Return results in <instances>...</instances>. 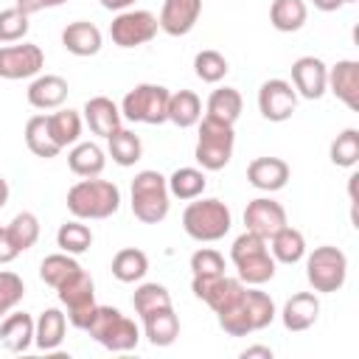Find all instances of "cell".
<instances>
[{
    "mask_svg": "<svg viewBox=\"0 0 359 359\" xmlns=\"http://www.w3.org/2000/svg\"><path fill=\"white\" fill-rule=\"evenodd\" d=\"M121 208V191L109 180L84 177L67 191V210L87 222V219H109Z\"/></svg>",
    "mask_w": 359,
    "mask_h": 359,
    "instance_id": "cell-1",
    "label": "cell"
},
{
    "mask_svg": "<svg viewBox=\"0 0 359 359\" xmlns=\"http://www.w3.org/2000/svg\"><path fill=\"white\" fill-rule=\"evenodd\" d=\"M233 213L222 199H191V205L182 213V230L194 241H219L230 233Z\"/></svg>",
    "mask_w": 359,
    "mask_h": 359,
    "instance_id": "cell-2",
    "label": "cell"
},
{
    "mask_svg": "<svg viewBox=\"0 0 359 359\" xmlns=\"http://www.w3.org/2000/svg\"><path fill=\"white\" fill-rule=\"evenodd\" d=\"M171 208V194L168 182L160 171H137L132 180V213L143 224H160L168 216Z\"/></svg>",
    "mask_w": 359,
    "mask_h": 359,
    "instance_id": "cell-3",
    "label": "cell"
},
{
    "mask_svg": "<svg viewBox=\"0 0 359 359\" xmlns=\"http://www.w3.org/2000/svg\"><path fill=\"white\" fill-rule=\"evenodd\" d=\"M233 146H236L233 123H222L208 115L199 118V140L194 157L202 165V171H222L233 157Z\"/></svg>",
    "mask_w": 359,
    "mask_h": 359,
    "instance_id": "cell-4",
    "label": "cell"
},
{
    "mask_svg": "<svg viewBox=\"0 0 359 359\" xmlns=\"http://www.w3.org/2000/svg\"><path fill=\"white\" fill-rule=\"evenodd\" d=\"M168 87L163 84H137L121 101V115L132 123L160 126L168 121Z\"/></svg>",
    "mask_w": 359,
    "mask_h": 359,
    "instance_id": "cell-5",
    "label": "cell"
},
{
    "mask_svg": "<svg viewBox=\"0 0 359 359\" xmlns=\"http://www.w3.org/2000/svg\"><path fill=\"white\" fill-rule=\"evenodd\" d=\"M306 278L311 283L314 292H323V294H331V292H339L345 286V278H348V258L339 247H317L309 258H306Z\"/></svg>",
    "mask_w": 359,
    "mask_h": 359,
    "instance_id": "cell-6",
    "label": "cell"
},
{
    "mask_svg": "<svg viewBox=\"0 0 359 359\" xmlns=\"http://www.w3.org/2000/svg\"><path fill=\"white\" fill-rule=\"evenodd\" d=\"M56 294H59V300H62V306L67 309V320H70V325H76V328H87V323L93 320V311H95V286H93V278L84 272V269H79V272H73L59 289H56Z\"/></svg>",
    "mask_w": 359,
    "mask_h": 359,
    "instance_id": "cell-7",
    "label": "cell"
},
{
    "mask_svg": "<svg viewBox=\"0 0 359 359\" xmlns=\"http://www.w3.org/2000/svg\"><path fill=\"white\" fill-rule=\"evenodd\" d=\"M157 17L146 8H126L118 11V17L109 22V36L118 48H137L157 36Z\"/></svg>",
    "mask_w": 359,
    "mask_h": 359,
    "instance_id": "cell-8",
    "label": "cell"
},
{
    "mask_svg": "<svg viewBox=\"0 0 359 359\" xmlns=\"http://www.w3.org/2000/svg\"><path fill=\"white\" fill-rule=\"evenodd\" d=\"M42 67H45V53L34 42L0 48V79H8V81L31 79V76H39Z\"/></svg>",
    "mask_w": 359,
    "mask_h": 359,
    "instance_id": "cell-9",
    "label": "cell"
},
{
    "mask_svg": "<svg viewBox=\"0 0 359 359\" xmlns=\"http://www.w3.org/2000/svg\"><path fill=\"white\" fill-rule=\"evenodd\" d=\"M294 107H297V93H294V87L286 79H269V81L261 84V90H258V109H261V115L266 121L283 123V121L292 118Z\"/></svg>",
    "mask_w": 359,
    "mask_h": 359,
    "instance_id": "cell-10",
    "label": "cell"
},
{
    "mask_svg": "<svg viewBox=\"0 0 359 359\" xmlns=\"http://www.w3.org/2000/svg\"><path fill=\"white\" fill-rule=\"evenodd\" d=\"M292 87L297 95L317 101L328 90V65L317 56H300L292 62Z\"/></svg>",
    "mask_w": 359,
    "mask_h": 359,
    "instance_id": "cell-11",
    "label": "cell"
},
{
    "mask_svg": "<svg viewBox=\"0 0 359 359\" xmlns=\"http://www.w3.org/2000/svg\"><path fill=\"white\" fill-rule=\"evenodd\" d=\"M244 224H247L250 233H255V236H261V238L269 241L289 222H286V210H283L280 202H275L269 196H258V199L247 202V208H244Z\"/></svg>",
    "mask_w": 359,
    "mask_h": 359,
    "instance_id": "cell-12",
    "label": "cell"
},
{
    "mask_svg": "<svg viewBox=\"0 0 359 359\" xmlns=\"http://www.w3.org/2000/svg\"><path fill=\"white\" fill-rule=\"evenodd\" d=\"M199 14H202V0H163L157 22L160 31H165L168 36H185L194 31Z\"/></svg>",
    "mask_w": 359,
    "mask_h": 359,
    "instance_id": "cell-13",
    "label": "cell"
},
{
    "mask_svg": "<svg viewBox=\"0 0 359 359\" xmlns=\"http://www.w3.org/2000/svg\"><path fill=\"white\" fill-rule=\"evenodd\" d=\"M328 90L348 107L359 109V62L342 59L334 67H328Z\"/></svg>",
    "mask_w": 359,
    "mask_h": 359,
    "instance_id": "cell-14",
    "label": "cell"
},
{
    "mask_svg": "<svg viewBox=\"0 0 359 359\" xmlns=\"http://www.w3.org/2000/svg\"><path fill=\"white\" fill-rule=\"evenodd\" d=\"M247 180L258 191H280L289 182V163L280 157H255L247 165Z\"/></svg>",
    "mask_w": 359,
    "mask_h": 359,
    "instance_id": "cell-15",
    "label": "cell"
},
{
    "mask_svg": "<svg viewBox=\"0 0 359 359\" xmlns=\"http://www.w3.org/2000/svg\"><path fill=\"white\" fill-rule=\"evenodd\" d=\"M320 317V300L314 292H297L283 303L280 320L286 331H306L317 323Z\"/></svg>",
    "mask_w": 359,
    "mask_h": 359,
    "instance_id": "cell-16",
    "label": "cell"
},
{
    "mask_svg": "<svg viewBox=\"0 0 359 359\" xmlns=\"http://www.w3.org/2000/svg\"><path fill=\"white\" fill-rule=\"evenodd\" d=\"M84 121L90 126L93 135H101V137H109L115 129H121V107L107 98V95H95V98H87L84 104Z\"/></svg>",
    "mask_w": 359,
    "mask_h": 359,
    "instance_id": "cell-17",
    "label": "cell"
},
{
    "mask_svg": "<svg viewBox=\"0 0 359 359\" xmlns=\"http://www.w3.org/2000/svg\"><path fill=\"white\" fill-rule=\"evenodd\" d=\"M143 334L154 348H168L180 337V317L174 314V306L157 309L143 314Z\"/></svg>",
    "mask_w": 359,
    "mask_h": 359,
    "instance_id": "cell-18",
    "label": "cell"
},
{
    "mask_svg": "<svg viewBox=\"0 0 359 359\" xmlns=\"http://www.w3.org/2000/svg\"><path fill=\"white\" fill-rule=\"evenodd\" d=\"M101 42H104V36H101L98 25L87 22V20H76L62 31V45L73 56H95L101 50Z\"/></svg>",
    "mask_w": 359,
    "mask_h": 359,
    "instance_id": "cell-19",
    "label": "cell"
},
{
    "mask_svg": "<svg viewBox=\"0 0 359 359\" xmlns=\"http://www.w3.org/2000/svg\"><path fill=\"white\" fill-rule=\"evenodd\" d=\"M65 101H67V81L62 76L45 73L28 84V104L34 109H59Z\"/></svg>",
    "mask_w": 359,
    "mask_h": 359,
    "instance_id": "cell-20",
    "label": "cell"
},
{
    "mask_svg": "<svg viewBox=\"0 0 359 359\" xmlns=\"http://www.w3.org/2000/svg\"><path fill=\"white\" fill-rule=\"evenodd\" d=\"M0 345L11 353H22L34 345V320L25 311L6 314L0 323Z\"/></svg>",
    "mask_w": 359,
    "mask_h": 359,
    "instance_id": "cell-21",
    "label": "cell"
},
{
    "mask_svg": "<svg viewBox=\"0 0 359 359\" xmlns=\"http://www.w3.org/2000/svg\"><path fill=\"white\" fill-rule=\"evenodd\" d=\"M67 317L59 309H45L34 323V342L39 351H56L65 339Z\"/></svg>",
    "mask_w": 359,
    "mask_h": 359,
    "instance_id": "cell-22",
    "label": "cell"
},
{
    "mask_svg": "<svg viewBox=\"0 0 359 359\" xmlns=\"http://www.w3.org/2000/svg\"><path fill=\"white\" fill-rule=\"evenodd\" d=\"M236 264V272H238V280L244 286H261L266 280L275 278V258L269 255V250H261V252H252V255H244Z\"/></svg>",
    "mask_w": 359,
    "mask_h": 359,
    "instance_id": "cell-23",
    "label": "cell"
},
{
    "mask_svg": "<svg viewBox=\"0 0 359 359\" xmlns=\"http://www.w3.org/2000/svg\"><path fill=\"white\" fill-rule=\"evenodd\" d=\"M95 342H98V345H104L107 351L123 353V351L137 348V342H140V328L135 325V320H129V317L118 314V317L109 323V328H107Z\"/></svg>",
    "mask_w": 359,
    "mask_h": 359,
    "instance_id": "cell-24",
    "label": "cell"
},
{
    "mask_svg": "<svg viewBox=\"0 0 359 359\" xmlns=\"http://www.w3.org/2000/svg\"><path fill=\"white\" fill-rule=\"evenodd\" d=\"M67 165L76 177H98L107 165L104 149L98 143H73L70 154H67Z\"/></svg>",
    "mask_w": 359,
    "mask_h": 359,
    "instance_id": "cell-25",
    "label": "cell"
},
{
    "mask_svg": "<svg viewBox=\"0 0 359 359\" xmlns=\"http://www.w3.org/2000/svg\"><path fill=\"white\" fill-rule=\"evenodd\" d=\"M202 118V101L194 90H180L168 95V121L180 129L196 126Z\"/></svg>",
    "mask_w": 359,
    "mask_h": 359,
    "instance_id": "cell-26",
    "label": "cell"
},
{
    "mask_svg": "<svg viewBox=\"0 0 359 359\" xmlns=\"http://www.w3.org/2000/svg\"><path fill=\"white\" fill-rule=\"evenodd\" d=\"M109 269H112V275H115L121 283H137V280H143V275L149 272V258H146V252L137 250V247H123V250L115 252Z\"/></svg>",
    "mask_w": 359,
    "mask_h": 359,
    "instance_id": "cell-27",
    "label": "cell"
},
{
    "mask_svg": "<svg viewBox=\"0 0 359 359\" xmlns=\"http://www.w3.org/2000/svg\"><path fill=\"white\" fill-rule=\"evenodd\" d=\"M306 17H309L306 0H272L269 6V22L275 31H283V34L300 31Z\"/></svg>",
    "mask_w": 359,
    "mask_h": 359,
    "instance_id": "cell-28",
    "label": "cell"
},
{
    "mask_svg": "<svg viewBox=\"0 0 359 359\" xmlns=\"http://www.w3.org/2000/svg\"><path fill=\"white\" fill-rule=\"evenodd\" d=\"M25 146L31 149V154H36L42 160H50V157H56L62 151L59 143L53 140L50 129H48V115L28 118V123H25Z\"/></svg>",
    "mask_w": 359,
    "mask_h": 359,
    "instance_id": "cell-29",
    "label": "cell"
},
{
    "mask_svg": "<svg viewBox=\"0 0 359 359\" xmlns=\"http://www.w3.org/2000/svg\"><path fill=\"white\" fill-rule=\"evenodd\" d=\"M107 151H109V157L118 163V165H123V168H129V165H135L140 157H143V143H140V137L132 132V129H115L109 137H107Z\"/></svg>",
    "mask_w": 359,
    "mask_h": 359,
    "instance_id": "cell-30",
    "label": "cell"
},
{
    "mask_svg": "<svg viewBox=\"0 0 359 359\" xmlns=\"http://www.w3.org/2000/svg\"><path fill=\"white\" fill-rule=\"evenodd\" d=\"M168 182V194L174 199H182V202H191L196 196H202L208 180H205V171L202 168H191V165H182L177 168L171 177H165Z\"/></svg>",
    "mask_w": 359,
    "mask_h": 359,
    "instance_id": "cell-31",
    "label": "cell"
},
{
    "mask_svg": "<svg viewBox=\"0 0 359 359\" xmlns=\"http://www.w3.org/2000/svg\"><path fill=\"white\" fill-rule=\"evenodd\" d=\"M244 109V101H241V93L236 87H219L210 93L208 98V118H216L222 123H236L238 115Z\"/></svg>",
    "mask_w": 359,
    "mask_h": 359,
    "instance_id": "cell-32",
    "label": "cell"
},
{
    "mask_svg": "<svg viewBox=\"0 0 359 359\" xmlns=\"http://www.w3.org/2000/svg\"><path fill=\"white\" fill-rule=\"evenodd\" d=\"M269 250H272V258L280 261V264H297L303 255H306V238L300 230L294 227H280L272 238H269Z\"/></svg>",
    "mask_w": 359,
    "mask_h": 359,
    "instance_id": "cell-33",
    "label": "cell"
},
{
    "mask_svg": "<svg viewBox=\"0 0 359 359\" xmlns=\"http://www.w3.org/2000/svg\"><path fill=\"white\" fill-rule=\"evenodd\" d=\"M48 129L53 135V140L59 143V149H67L73 143H79L81 137V115L76 109H59L48 115Z\"/></svg>",
    "mask_w": 359,
    "mask_h": 359,
    "instance_id": "cell-34",
    "label": "cell"
},
{
    "mask_svg": "<svg viewBox=\"0 0 359 359\" xmlns=\"http://www.w3.org/2000/svg\"><path fill=\"white\" fill-rule=\"evenodd\" d=\"M56 244L62 252H70V255H81L93 247V230L81 222V219H73V222H65L59 230H56Z\"/></svg>",
    "mask_w": 359,
    "mask_h": 359,
    "instance_id": "cell-35",
    "label": "cell"
},
{
    "mask_svg": "<svg viewBox=\"0 0 359 359\" xmlns=\"http://www.w3.org/2000/svg\"><path fill=\"white\" fill-rule=\"evenodd\" d=\"M79 269H81V264L70 252H53V255H45V261L39 264V278H42V283L59 289Z\"/></svg>",
    "mask_w": 359,
    "mask_h": 359,
    "instance_id": "cell-36",
    "label": "cell"
},
{
    "mask_svg": "<svg viewBox=\"0 0 359 359\" xmlns=\"http://www.w3.org/2000/svg\"><path fill=\"white\" fill-rule=\"evenodd\" d=\"M244 309H247V317H250V323H252V331H261V328H266L272 320H275V300L266 294V292H261V289H244Z\"/></svg>",
    "mask_w": 359,
    "mask_h": 359,
    "instance_id": "cell-37",
    "label": "cell"
},
{
    "mask_svg": "<svg viewBox=\"0 0 359 359\" xmlns=\"http://www.w3.org/2000/svg\"><path fill=\"white\" fill-rule=\"evenodd\" d=\"M6 230H8L11 241H14V247H17L20 252H25V250H31V247L36 244V238H39V219H36L31 210H22V213H17V216L6 224Z\"/></svg>",
    "mask_w": 359,
    "mask_h": 359,
    "instance_id": "cell-38",
    "label": "cell"
},
{
    "mask_svg": "<svg viewBox=\"0 0 359 359\" xmlns=\"http://www.w3.org/2000/svg\"><path fill=\"white\" fill-rule=\"evenodd\" d=\"M132 306L143 317L149 311H157V309L171 306V294H168V289L163 283H140L135 289V294H132Z\"/></svg>",
    "mask_w": 359,
    "mask_h": 359,
    "instance_id": "cell-39",
    "label": "cell"
},
{
    "mask_svg": "<svg viewBox=\"0 0 359 359\" xmlns=\"http://www.w3.org/2000/svg\"><path fill=\"white\" fill-rule=\"evenodd\" d=\"M227 70H230V65H227V59L219 53V50H199L196 56H194V73L205 81V84H216V81H222L224 76H227Z\"/></svg>",
    "mask_w": 359,
    "mask_h": 359,
    "instance_id": "cell-40",
    "label": "cell"
},
{
    "mask_svg": "<svg viewBox=\"0 0 359 359\" xmlns=\"http://www.w3.org/2000/svg\"><path fill=\"white\" fill-rule=\"evenodd\" d=\"M331 163L339 168H353L359 163V129H345L331 143Z\"/></svg>",
    "mask_w": 359,
    "mask_h": 359,
    "instance_id": "cell-41",
    "label": "cell"
},
{
    "mask_svg": "<svg viewBox=\"0 0 359 359\" xmlns=\"http://www.w3.org/2000/svg\"><path fill=\"white\" fill-rule=\"evenodd\" d=\"M22 294H25V283H22V278H20L17 272L0 269V320H3L8 311H14V309L20 306Z\"/></svg>",
    "mask_w": 359,
    "mask_h": 359,
    "instance_id": "cell-42",
    "label": "cell"
},
{
    "mask_svg": "<svg viewBox=\"0 0 359 359\" xmlns=\"http://www.w3.org/2000/svg\"><path fill=\"white\" fill-rule=\"evenodd\" d=\"M28 28H31L28 14L20 11L17 6L0 11V42H20V39H25Z\"/></svg>",
    "mask_w": 359,
    "mask_h": 359,
    "instance_id": "cell-43",
    "label": "cell"
},
{
    "mask_svg": "<svg viewBox=\"0 0 359 359\" xmlns=\"http://www.w3.org/2000/svg\"><path fill=\"white\" fill-rule=\"evenodd\" d=\"M216 317H219L222 331L230 334V337H247V334H252V323H250V317H247L244 297H241L238 306H233V309H227V311H222V314H216Z\"/></svg>",
    "mask_w": 359,
    "mask_h": 359,
    "instance_id": "cell-44",
    "label": "cell"
},
{
    "mask_svg": "<svg viewBox=\"0 0 359 359\" xmlns=\"http://www.w3.org/2000/svg\"><path fill=\"white\" fill-rule=\"evenodd\" d=\"M191 272L194 275H224V255L219 250L202 247L191 255Z\"/></svg>",
    "mask_w": 359,
    "mask_h": 359,
    "instance_id": "cell-45",
    "label": "cell"
},
{
    "mask_svg": "<svg viewBox=\"0 0 359 359\" xmlns=\"http://www.w3.org/2000/svg\"><path fill=\"white\" fill-rule=\"evenodd\" d=\"M65 3H67V0H17L14 6L31 17V14L42 11V8H56V6H65Z\"/></svg>",
    "mask_w": 359,
    "mask_h": 359,
    "instance_id": "cell-46",
    "label": "cell"
},
{
    "mask_svg": "<svg viewBox=\"0 0 359 359\" xmlns=\"http://www.w3.org/2000/svg\"><path fill=\"white\" fill-rule=\"evenodd\" d=\"M17 255H20V250L14 247V241H11V236H8V230H6V227H0V264H11Z\"/></svg>",
    "mask_w": 359,
    "mask_h": 359,
    "instance_id": "cell-47",
    "label": "cell"
},
{
    "mask_svg": "<svg viewBox=\"0 0 359 359\" xmlns=\"http://www.w3.org/2000/svg\"><path fill=\"white\" fill-rule=\"evenodd\" d=\"M252 356L272 359V348H266V345H252V348H244V351H241V359H252Z\"/></svg>",
    "mask_w": 359,
    "mask_h": 359,
    "instance_id": "cell-48",
    "label": "cell"
},
{
    "mask_svg": "<svg viewBox=\"0 0 359 359\" xmlns=\"http://www.w3.org/2000/svg\"><path fill=\"white\" fill-rule=\"evenodd\" d=\"M98 3H101L107 11H126L135 0H98Z\"/></svg>",
    "mask_w": 359,
    "mask_h": 359,
    "instance_id": "cell-49",
    "label": "cell"
},
{
    "mask_svg": "<svg viewBox=\"0 0 359 359\" xmlns=\"http://www.w3.org/2000/svg\"><path fill=\"white\" fill-rule=\"evenodd\" d=\"M311 3H314V8H320V11H337V8L345 6V0H311Z\"/></svg>",
    "mask_w": 359,
    "mask_h": 359,
    "instance_id": "cell-50",
    "label": "cell"
},
{
    "mask_svg": "<svg viewBox=\"0 0 359 359\" xmlns=\"http://www.w3.org/2000/svg\"><path fill=\"white\" fill-rule=\"evenodd\" d=\"M6 202H8V182L0 177V208H3Z\"/></svg>",
    "mask_w": 359,
    "mask_h": 359,
    "instance_id": "cell-51",
    "label": "cell"
},
{
    "mask_svg": "<svg viewBox=\"0 0 359 359\" xmlns=\"http://www.w3.org/2000/svg\"><path fill=\"white\" fill-rule=\"evenodd\" d=\"M345 3H356V0H345Z\"/></svg>",
    "mask_w": 359,
    "mask_h": 359,
    "instance_id": "cell-52",
    "label": "cell"
}]
</instances>
